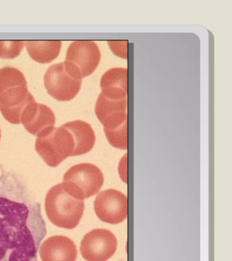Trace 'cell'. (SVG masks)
Wrapping results in <instances>:
<instances>
[{
  "label": "cell",
  "instance_id": "ba28073f",
  "mask_svg": "<svg viewBox=\"0 0 232 261\" xmlns=\"http://www.w3.org/2000/svg\"><path fill=\"white\" fill-rule=\"evenodd\" d=\"M94 210L101 221L111 224L121 223L127 216V197L115 189L101 191L95 198Z\"/></svg>",
  "mask_w": 232,
  "mask_h": 261
},
{
  "label": "cell",
  "instance_id": "8fae6325",
  "mask_svg": "<svg viewBox=\"0 0 232 261\" xmlns=\"http://www.w3.org/2000/svg\"><path fill=\"white\" fill-rule=\"evenodd\" d=\"M127 99H109L99 94L95 112L104 128L113 129L127 121Z\"/></svg>",
  "mask_w": 232,
  "mask_h": 261
},
{
  "label": "cell",
  "instance_id": "9c48e42d",
  "mask_svg": "<svg viewBox=\"0 0 232 261\" xmlns=\"http://www.w3.org/2000/svg\"><path fill=\"white\" fill-rule=\"evenodd\" d=\"M34 101L28 85L16 86L0 94V112L10 123L19 124L24 110Z\"/></svg>",
  "mask_w": 232,
  "mask_h": 261
},
{
  "label": "cell",
  "instance_id": "5bb4252c",
  "mask_svg": "<svg viewBox=\"0 0 232 261\" xmlns=\"http://www.w3.org/2000/svg\"><path fill=\"white\" fill-rule=\"evenodd\" d=\"M74 137L75 148L72 156L87 154L95 144V134L91 124L81 120L66 122L64 124Z\"/></svg>",
  "mask_w": 232,
  "mask_h": 261
},
{
  "label": "cell",
  "instance_id": "30bf717a",
  "mask_svg": "<svg viewBox=\"0 0 232 261\" xmlns=\"http://www.w3.org/2000/svg\"><path fill=\"white\" fill-rule=\"evenodd\" d=\"M56 119V115L50 108L34 101L24 110L21 123L28 133L38 138L47 134L55 127Z\"/></svg>",
  "mask_w": 232,
  "mask_h": 261
},
{
  "label": "cell",
  "instance_id": "6da1fadb",
  "mask_svg": "<svg viewBox=\"0 0 232 261\" xmlns=\"http://www.w3.org/2000/svg\"><path fill=\"white\" fill-rule=\"evenodd\" d=\"M46 233L40 203L15 173L4 171L0 176V261H37Z\"/></svg>",
  "mask_w": 232,
  "mask_h": 261
},
{
  "label": "cell",
  "instance_id": "5b68a950",
  "mask_svg": "<svg viewBox=\"0 0 232 261\" xmlns=\"http://www.w3.org/2000/svg\"><path fill=\"white\" fill-rule=\"evenodd\" d=\"M74 148V137L64 124L36 140V152L51 167H58L65 159L72 156Z\"/></svg>",
  "mask_w": 232,
  "mask_h": 261
},
{
  "label": "cell",
  "instance_id": "2e32d148",
  "mask_svg": "<svg viewBox=\"0 0 232 261\" xmlns=\"http://www.w3.org/2000/svg\"><path fill=\"white\" fill-rule=\"evenodd\" d=\"M25 85H28L27 81L19 69L12 67L0 69V94L16 86Z\"/></svg>",
  "mask_w": 232,
  "mask_h": 261
},
{
  "label": "cell",
  "instance_id": "7a4b0ae2",
  "mask_svg": "<svg viewBox=\"0 0 232 261\" xmlns=\"http://www.w3.org/2000/svg\"><path fill=\"white\" fill-rule=\"evenodd\" d=\"M45 211L48 219L54 225L73 229L79 225L83 218L85 202L69 195L62 184H58L46 194Z\"/></svg>",
  "mask_w": 232,
  "mask_h": 261
},
{
  "label": "cell",
  "instance_id": "9a60e30c",
  "mask_svg": "<svg viewBox=\"0 0 232 261\" xmlns=\"http://www.w3.org/2000/svg\"><path fill=\"white\" fill-rule=\"evenodd\" d=\"M26 48L30 57L39 63H49L60 55L62 42L60 40L27 41Z\"/></svg>",
  "mask_w": 232,
  "mask_h": 261
},
{
  "label": "cell",
  "instance_id": "d6986e66",
  "mask_svg": "<svg viewBox=\"0 0 232 261\" xmlns=\"http://www.w3.org/2000/svg\"><path fill=\"white\" fill-rule=\"evenodd\" d=\"M119 172L122 180L127 183V154H125L120 161Z\"/></svg>",
  "mask_w": 232,
  "mask_h": 261
},
{
  "label": "cell",
  "instance_id": "3957f363",
  "mask_svg": "<svg viewBox=\"0 0 232 261\" xmlns=\"http://www.w3.org/2000/svg\"><path fill=\"white\" fill-rule=\"evenodd\" d=\"M62 186L65 191L76 199L84 200L96 195L104 184L100 169L91 163H81L65 173Z\"/></svg>",
  "mask_w": 232,
  "mask_h": 261
},
{
  "label": "cell",
  "instance_id": "e0dca14e",
  "mask_svg": "<svg viewBox=\"0 0 232 261\" xmlns=\"http://www.w3.org/2000/svg\"><path fill=\"white\" fill-rule=\"evenodd\" d=\"M107 140L116 148L127 149V121L113 129L104 128Z\"/></svg>",
  "mask_w": 232,
  "mask_h": 261
},
{
  "label": "cell",
  "instance_id": "52a82bcc",
  "mask_svg": "<svg viewBox=\"0 0 232 261\" xmlns=\"http://www.w3.org/2000/svg\"><path fill=\"white\" fill-rule=\"evenodd\" d=\"M100 60L101 53L96 43L75 41L69 46L64 62L76 69L83 79L94 72Z\"/></svg>",
  "mask_w": 232,
  "mask_h": 261
},
{
  "label": "cell",
  "instance_id": "277c9868",
  "mask_svg": "<svg viewBox=\"0 0 232 261\" xmlns=\"http://www.w3.org/2000/svg\"><path fill=\"white\" fill-rule=\"evenodd\" d=\"M82 80L79 71L65 62L51 65L44 75L47 93L59 101L74 99L80 91Z\"/></svg>",
  "mask_w": 232,
  "mask_h": 261
},
{
  "label": "cell",
  "instance_id": "ffe728a7",
  "mask_svg": "<svg viewBox=\"0 0 232 261\" xmlns=\"http://www.w3.org/2000/svg\"><path fill=\"white\" fill-rule=\"evenodd\" d=\"M0 140H1V129H0Z\"/></svg>",
  "mask_w": 232,
  "mask_h": 261
},
{
  "label": "cell",
  "instance_id": "7c38bea8",
  "mask_svg": "<svg viewBox=\"0 0 232 261\" xmlns=\"http://www.w3.org/2000/svg\"><path fill=\"white\" fill-rule=\"evenodd\" d=\"M77 255L76 245L66 236L50 237L42 243L40 248L42 261H76Z\"/></svg>",
  "mask_w": 232,
  "mask_h": 261
},
{
  "label": "cell",
  "instance_id": "8992f818",
  "mask_svg": "<svg viewBox=\"0 0 232 261\" xmlns=\"http://www.w3.org/2000/svg\"><path fill=\"white\" fill-rule=\"evenodd\" d=\"M117 240L113 232L96 228L84 236L81 244V253L87 261H107L115 254Z\"/></svg>",
  "mask_w": 232,
  "mask_h": 261
},
{
  "label": "cell",
  "instance_id": "44dd1931",
  "mask_svg": "<svg viewBox=\"0 0 232 261\" xmlns=\"http://www.w3.org/2000/svg\"><path fill=\"white\" fill-rule=\"evenodd\" d=\"M0 168H1V166H0Z\"/></svg>",
  "mask_w": 232,
  "mask_h": 261
},
{
  "label": "cell",
  "instance_id": "4fadbf2b",
  "mask_svg": "<svg viewBox=\"0 0 232 261\" xmlns=\"http://www.w3.org/2000/svg\"><path fill=\"white\" fill-rule=\"evenodd\" d=\"M101 93L112 99H127V69L115 67L104 73L100 81Z\"/></svg>",
  "mask_w": 232,
  "mask_h": 261
},
{
  "label": "cell",
  "instance_id": "ac0fdd59",
  "mask_svg": "<svg viewBox=\"0 0 232 261\" xmlns=\"http://www.w3.org/2000/svg\"><path fill=\"white\" fill-rule=\"evenodd\" d=\"M25 46L24 41H0V58L13 59L21 54Z\"/></svg>",
  "mask_w": 232,
  "mask_h": 261
}]
</instances>
